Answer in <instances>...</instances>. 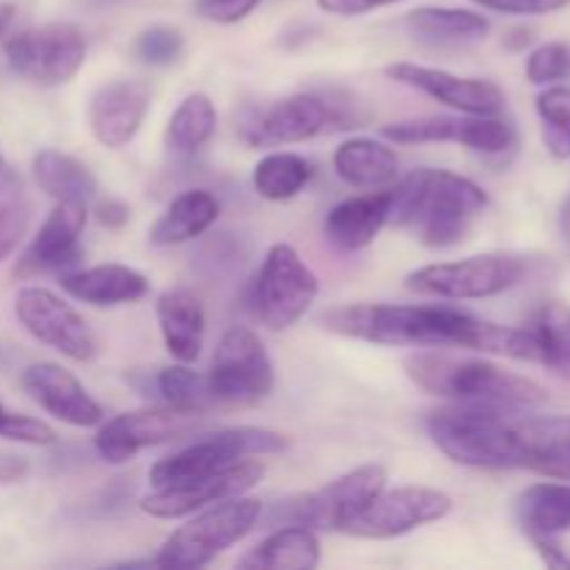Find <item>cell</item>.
I'll use <instances>...</instances> for the list:
<instances>
[{
  "instance_id": "1",
  "label": "cell",
  "mask_w": 570,
  "mask_h": 570,
  "mask_svg": "<svg viewBox=\"0 0 570 570\" xmlns=\"http://www.w3.org/2000/svg\"><path fill=\"white\" fill-rule=\"evenodd\" d=\"M321 323L340 337L387 348H465L540 362L532 328L501 326L445 304H351L326 312Z\"/></svg>"
},
{
  "instance_id": "2",
  "label": "cell",
  "mask_w": 570,
  "mask_h": 570,
  "mask_svg": "<svg viewBox=\"0 0 570 570\" xmlns=\"http://www.w3.org/2000/svg\"><path fill=\"white\" fill-rule=\"evenodd\" d=\"M390 223L410 232L426 248H451L471 232L488 209V195L476 181L451 170H415L393 189Z\"/></svg>"
},
{
  "instance_id": "3",
  "label": "cell",
  "mask_w": 570,
  "mask_h": 570,
  "mask_svg": "<svg viewBox=\"0 0 570 570\" xmlns=\"http://www.w3.org/2000/svg\"><path fill=\"white\" fill-rule=\"evenodd\" d=\"M404 371L423 393L449 399L454 404L499 406V410H532L549 401L538 382L504 371L488 360H454L443 354H412Z\"/></svg>"
},
{
  "instance_id": "4",
  "label": "cell",
  "mask_w": 570,
  "mask_h": 570,
  "mask_svg": "<svg viewBox=\"0 0 570 570\" xmlns=\"http://www.w3.org/2000/svg\"><path fill=\"white\" fill-rule=\"evenodd\" d=\"M521 410L456 404L429 415L432 443L462 468L510 471L515 468V415Z\"/></svg>"
},
{
  "instance_id": "5",
  "label": "cell",
  "mask_w": 570,
  "mask_h": 570,
  "mask_svg": "<svg viewBox=\"0 0 570 570\" xmlns=\"http://www.w3.org/2000/svg\"><path fill=\"white\" fill-rule=\"evenodd\" d=\"M262 510H265V504L248 499V495H234V499L204 507L200 515L178 527L165 540L159 554L150 557V568L193 570L209 566L217 560V554H223L254 532Z\"/></svg>"
},
{
  "instance_id": "6",
  "label": "cell",
  "mask_w": 570,
  "mask_h": 570,
  "mask_svg": "<svg viewBox=\"0 0 570 570\" xmlns=\"http://www.w3.org/2000/svg\"><path fill=\"white\" fill-rule=\"evenodd\" d=\"M317 289L321 282L315 271L301 259L298 250L287 243H276L267 248L262 267L250 282L248 309L267 332H284L309 312Z\"/></svg>"
},
{
  "instance_id": "7",
  "label": "cell",
  "mask_w": 570,
  "mask_h": 570,
  "mask_svg": "<svg viewBox=\"0 0 570 570\" xmlns=\"http://www.w3.org/2000/svg\"><path fill=\"white\" fill-rule=\"evenodd\" d=\"M387 488V468L371 465L354 468L334 482L323 484L315 493L293 495L273 507L271 527L298 523V527L317 529V532H345L348 523Z\"/></svg>"
},
{
  "instance_id": "8",
  "label": "cell",
  "mask_w": 570,
  "mask_h": 570,
  "mask_svg": "<svg viewBox=\"0 0 570 570\" xmlns=\"http://www.w3.org/2000/svg\"><path fill=\"white\" fill-rule=\"evenodd\" d=\"M527 262L515 254H479L456 262H434L404 278L410 293L443 301H476L501 295L521 284Z\"/></svg>"
},
{
  "instance_id": "9",
  "label": "cell",
  "mask_w": 570,
  "mask_h": 570,
  "mask_svg": "<svg viewBox=\"0 0 570 570\" xmlns=\"http://www.w3.org/2000/svg\"><path fill=\"white\" fill-rule=\"evenodd\" d=\"M284 449H287V438L273 432V429H223V432L209 434L204 440H195L187 449L156 462L150 468V484L154 488H170V484L193 482V479L223 471V468L234 465V462L245 460V456L278 454Z\"/></svg>"
},
{
  "instance_id": "10",
  "label": "cell",
  "mask_w": 570,
  "mask_h": 570,
  "mask_svg": "<svg viewBox=\"0 0 570 570\" xmlns=\"http://www.w3.org/2000/svg\"><path fill=\"white\" fill-rule=\"evenodd\" d=\"M204 382L206 395L217 404L250 406L265 401L273 393L276 373L259 334L250 332L248 326L228 328L217 343L215 360Z\"/></svg>"
},
{
  "instance_id": "11",
  "label": "cell",
  "mask_w": 570,
  "mask_h": 570,
  "mask_svg": "<svg viewBox=\"0 0 570 570\" xmlns=\"http://www.w3.org/2000/svg\"><path fill=\"white\" fill-rule=\"evenodd\" d=\"M6 65L39 87L72 81L87 61V37L72 22H45L6 39Z\"/></svg>"
},
{
  "instance_id": "12",
  "label": "cell",
  "mask_w": 570,
  "mask_h": 570,
  "mask_svg": "<svg viewBox=\"0 0 570 570\" xmlns=\"http://www.w3.org/2000/svg\"><path fill=\"white\" fill-rule=\"evenodd\" d=\"M348 122L354 120L323 95L295 92L248 117L243 139L250 148H282L306 142L328 128H348Z\"/></svg>"
},
{
  "instance_id": "13",
  "label": "cell",
  "mask_w": 570,
  "mask_h": 570,
  "mask_svg": "<svg viewBox=\"0 0 570 570\" xmlns=\"http://www.w3.org/2000/svg\"><path fill=\"white\" fill-rule=\"evenodd\" d=\"M14 317L37 343L59 351L72 362H89L98 354V340L76 306L48 287H20L14 295Z\"/></svg>"
},
{
  "instance_id": "14",
  "label": "cell",
  "mask_w": 570,
  "mask_h": 570,
  "mask_svg": "<svg viewBox=\"0 0 570 570\" xmlns=\"http://www.w3.org/2000/svg\"><path fill=\"white\" fill-rule=\"evenodd\" d=\"M454 501L449 493L434 488H384L354 521L348 523L343 534L362 540H393L401 534H410L415 529L429 527L434 521H443L451 512Z\"/></svg>"
},
{
  "instance_id": "15",
  "label": "cell",
  "mask_w": 570,
  "mask_h": 570,
  "mask_svg": "<svg viewBox=\"0 0 570 570\" xmlns=\"http://www.w3.org/2000/svg\"><path fill=\"white\" fill-rule=\"evenodd\" d=\"M382 137L395 145L454 142L476 154H507L515 145V131L499 115H429L390 122Z\"/></svg>"
},
{
  "instance_id": "16",
  "label": "cell",
  "mask_w": 570,
  "mask_h": 570,
  "mask_svg": "<svg viewBox=\"0 0 570 570\" xmlns=\"http://www.w3.org/2000/svg\"><path fill=\"white\" fill-rule=\"evenodd\" d=\"M265 476V468L256 460H239L223 471L209 473V476L193 479V482L170 484V488H156L154 493L139 501V510L150 518L161 521H176L200 512L204 507L217 504V501L245 495L254 490Z\"/></svg>"
},
{
  "instance_id": "17",
  "label": "cell",
  "mask_w": 570,
  "mask_h": 570,
  "mask_svg": "<svg viewBox=\"0 0 570 570\" xmlns=\"http://www.w3.org/2000/svg\"><path fill=\"white\" fill-rule=\"evenodd\" d=\"M198 423V412L176 410H137L106 421L95 434V451L106 465H126L145 449L184 438Z\"/></svg>"
},
{
  "instance_id": "18",
  "label": "cell",
  "mask_w": 570,
  "mask_h": 570,
  "mask_svg": "<svg viewBox=\"0 0 570 570\" xmlns=\"http://www.w3.org/2000/svg\"><path fill=\"white\" fill-rule=\"evenodd\" d=\"M384 72L390 81L417 89L460 115H501L507 106L504 89L484 78H462L438 67L415 65V61H395L384 67Z\"/></svg>"
},
{
  "instance_id": "19",
  "label": "cell",
  "mask_w": 570,
  "mask_h": 570,
  "mask_svg": "<svg viewBox=\"0 0 570 570\" xmlns=\"http://www.w3.org/2000/svg\"><path fill=\"white\" fill-rule=\"evenodd\" d=\"M87 226V206L56 204L28 248L14 265L17 278H37L48 273H70L81 265V234Z\"/></svg>"
},
{
  "instance_id": "20",
  "label": "cell",
  "mask_w": 570,
  "mask_h": 570,
  "mask_svg": "<svg viewBox=\"0 0 570 570\" xmlns=\"http://www.w3.org/2000/svg\"><path fill=\"white\" fill-rule=\"evenodd\" d=\"M150 109V87L137 78L100 83L87 104V122L104 148H122L142 128Z\"/></svg>"
},
{
  "instance_id": "21",
  "label": "cell",
  "mask_w": 570,
  "mask_h": 570,
  "mask_svg": "<svg viewBox=\"0 0 570 570\" xmlns=\"http://www.w3.org/2000/svg\"><path fill=\"white\" fill-rule=\"evenodd\" d=\"M22 390L33 404L42 406L56 421L76 429H89L104 423V410L87 393L81 382L56 362H33L20 376Z\"/></svg>"
},
{
  "instance_id": "22",
  "label": "cell",
  "mask_w": 570,
  "mask_h": 570,
  "mask_svg": "<svg viewBox=\"0 0 570 570\" xmlns=\"http://www.w3.org/2000/svg\"><path fill=\"white\" fill-rule=\"evenodd\" d=\"M515 468L570 482V415H515Z\"/></svg>"
},
{
  "instance_id": "23",
  "label": "cell",
  "mask_w": 570,
  "mask_h": 570,
  "mask_svg": "<svg viewBox=\"0 0 570 570\" xmlns=\"http://www.w3.org/2000/svg\"><path fill=\"white\" fill-rule=\"evenodd\" d=\"M390 206H393L390 187L340 200L323 220V234L334 248L345 254L367 248L390 223Z\"/></svg>"
},
{
  "instance_id": "24",
  "label": "cell",
  "mask_w": 570,
  "mask_h": 570,
  "mask_svg": "<svg viewBox=\"0 0 570 570\" xmlns=\"http://www.w3.org/2000/svg\"><path fill=\"white\" fill-rule=\"evenodd\" d=\"M59 284L70 298L89 306L137 304L150 289V282L142 273L128 265H117V262H106V265L95 267H76L70 273H61Z\"/></svg>"
},
{
  "instance_id": "25",
  "label": "cell",
  "mask_w": 570,
  "mask_h": 570,
  "mask_svg": "<svg viewBox=\"0 0 570 570\" xmlns=\"http://www.w3.org/2000/svg\"><path fill=\"white\" fill-rule=\"evenodd\" d=\"M156 321H159L161 340L167 354L176 362L193 365L204 348L206 312L198 295L187 287H173L156 298Z\"/></svg>"
},
{
  "instance_id": "26",
  "label": "cell",
  "mask_w": 570,
  "mask_h": 570,
  "mask_svg": "<svg viewBox=\"0 0 570 570\" xmlns=\"http://www.w3.org/2000/svg\"><path fill=\"white\" fill-rule=\"evenodd\" d=\"M404 26L417 42L434 48H460V45L482 42L490 33L484 14L471 9H449V6H421L404 17Z\"/></svg>"
},
{
  "instance_id": "27",
  "label": "cell",
  "mask_w": 570,
  "mask_h": 570,
  "mask_svg": "<svg viewBox=\"0 0 570 570\" xmlns=\"http://www.w3.org/2000/svg\"><path fill=\"white\" fill-rule=\"evenodd\" d=\"M334 173L354 189H387L399 181V154L379 139L356 137L334 150Z\"/></svg>"
},
{
  "instance_id": "28",
  "label": "cell",
  "mask_w": 570,
  "mask_h": 570,
  "mask_svg": "<svg viewBox=\"0 0 570 570\" xmlns=\"http://www.w3.org/2000/svg\"><path fill=\"white\" fill-rule=\"evenodd\" d=\"M217 217H220V204H217L215 195L206 193V189H187L170 200L165 215L150 228L148 239L156 248L193 243L215 226Z\"/></svg>"
},
{
  "instance_id": "29",
  "label": "cell",
  "mask_w": 570,
  "mask_h": 570,
  "mask_svg": "<svg viewBox=\"0 0 570 570\" xmlns=\"http://www.w3.org/2000/svg\"><path fill=\"white\" fill-rule=\"evenodd\" d=\"M37 187L56 204L87 206L98 195V178L76 156L61 154L56 148H42L31 161Z\"/></svg>"
},
{
  "instance_id": "30",
  "label": "cell",
  "mask_w": 570,
  "mask_h": 570,
  "mask_svg": "<svg viewBox=\"0 0 570 570\" xmlns=\"http://www.w3.org/2000/svg\"><path fill=\"white\" fill-rule=\"evenodd\" d=\"M237 566L312 570L321 566V540H317L315 529L298 527V523H282L259 546H254Z\"/></svg>"
},
{
  "instance_id": "31",
  "label": "cell",
  "mask_w": 570,
  "mask_h": 570,
  "mask_svg": "<svg viewBox=\"0 0 570 570\" xmlns=\"http://www.w3.org/2000/svg\"><path fill=\"white\" fill-rule=\"evenodd\" d=\"M515 515L532 540L570 532V484H532L515 501Z\"/></svg>"
},
{
  "instance_id": "32",
  "label": "cell",
  "mask_w": 570,
  "mask_h": 570,
  "mask_svg": "<svg viewBox=\"0 0 570 570\" xmlns=\"http://www.w3.org/2000/svg\"><path fill=\"white\" fill-rule=\"evenodd\" d=\"M217 131V109L206 92H193L178 104L165 128V148L176 159L198 154Z\"/></svg>"
},
{
  "instance_id": "33",
  "label": "cell",
  "mask_w": 570,
  "mask_h": 570,
  "mask_svg": "<svg viewBox=\"0 0 570 570\" xmlns=\"http://www.w3.org/2000/svg\"><path fill=\"white\" fill-rule=\"evenodd\" d=\"M315 176V165L293 150H273L265 154L254 167V189L265 200L282 204L293 200Z\"/></svg>"
},
{
  "instance_id": "34",
  "label": "cell",
  "mask_w": 570,
  "mask_h": 570,
  "mask_svg": "<svg viewBox=\"0 0 570 570\" xmlns=\"http://www.w3.org/2000/svg\"><path fill=\"white\" fill-rule=\"evenodd\" d=\"M529 328L538 340L540 365L549 367L557 379L570 382V306L549 301L540 306Z\"/></svg>"
},
{
  "instance_id": "35",
  "label": "cell",
  "mask_w": 570,
  "mask_h": 570,
  "mask_svg": "<svg viewBox=\"0 0 570 570\" xmlns=\"http://www.w3.org/2000/svg\"><path fill=\"white\" fill-rule=\"evenodd\" d=\"M540 122H543V142L554 159H570V87L551 83L538 95Z\"/></svg>"
},
{
  "instance_id": "36",
  "label": "cell",
  "mask_w": 570,
  "mask_h": 570,
  "mask_svg": "<svg viewBox=\"0 0 570 570\" xmlns=\"http://www.w3.org/2000/svg\"><path fill=\"white\" fill-rule=\"evenodd\" d=\"M156 399L165 401L167 406H176V410L187 412H200L204 404L209 401L206 395V382L195 371H189L184 362L170 367H161L154 376Z\"/></svg>"
},
{
  "instance_id": "37",
  "label": "cell",
  "mask_w": 570,
  "mask_h": 570,
  "mask_svg": "<svg viewBox=\"0 0 570 570\" xmlns=\"http://www.w3.org/2000/svg\"><path fill=\"white\" fill-rule=\"evenodd\" d=\"M184 50V37L173 26H148L134 39V53L150 67H170Z\"/></svg>"
},
{
  "instance_id": "38",
  "label": "cell",
  "mask_w": 570,
  "mask_h": 570,
  "mask_svg": "<svg viewBox=\"0 0 570 570\" xmlns=\"http://www.w3.org/2000/svg\"><path fill=\"white\" fill-rule=\"evenodd\" d=\"M529 83L551 87V83L568 81L570 78V45L568 42H546L534 48L527 59Z\"/></svg>"
},
{
  "instance_id": "39",
  "label": "cell",
  "mask_w": 570,
  "mask_h": 570,
  "mask_svg": "<svg viewBox=\"0 0 570 570\" xmlns=\"http://www.w3.org/2000/svg\"><path fill=\"white\" fill-rule=\"evenodd\" d=\"M0 440H11V443L26 445H53L56 432L48 423L39 421V417L6 410L3 401H0Z\"/></svg>"
},
{
  "instance_id": "40",
  "label": "cell",
  "mask_w": 570,
  "mask_h": 570,
  "mask_svg": "<svg viewBox=\"0 0 570 570\" xmlns=\"http://www.w3.org/2000/svg\"><path fill=\"white\" fill-rule=\"evenodd\" d=\"M259 6L262 0H195V14L215 26H237Z\"/></svg>"
},
{
  "instance_id": "41",
  "label": "cell",
  "mask_w": 570,
  "mask_h": 570,
  "mask_svg": "<svg viewBox=\"0 0 570 570\" xmlns=\"http://www.w3.org/2000/svg\"><path fill=\"white\" fill-rule=\"evenodd\" d=\"M31 223V209L26 204H9L0 209V262L22 243Z\"/></svg>"
},
{
  "instance_id": "42",
  "label": "cell",
  "mask_w": 570,
  "mask_h": 570,
  "mask_svg": "<svg viewBox=\"0 0 570 570\" xmlns=\"http://www.w3.org/2000/svg\"><path fill=\"white\" fill-rule=\"evenodd\" d=\"M501 14H551L570 6V0H468Z\"/></svg>"
},
{
  "instance_id": "43",
  "label": "cell",
  "mask_w": 570,
  "mask_h": 570,
  "mask_svg": "<svg viewBox=\"0 0 570 570\" xmlns=\"http://www.w3.org/2000/svg\"><path fill=\"white\" fill-rule=\"evenodd\" d=\"M317 9L334 17H362L371 11L387 9V6L401 3V0H315Z\"/></svg>"
},
{
  "instance_id": "44",
  "label": "cell",
  "mask_w": 570,
  "mask_h": 570,
  "mask_svg": "<svg viewBox=\"0 0 570 570\" xmlns=\"http://www.w3.org/2000/svg\"><path fill=\"white\" fill-rule=\"evenodd\" d=\"M31 471V462L22 454L0 451V484H20Z\"/></svg>"
},
{
  "instance_id": "45",
  "label": "cell",
  "mask_w": 570,
  "mask_h": 570,
  "mask_svg": "<svg viewBox=\"0 0 570 570\" xmlns=\"http://www.w3.org/2000/svg\"><path fill=\"white\" fill-rule=\"evenodd\" d=\"M128 217H131V209H128L122 200L106 198L104 204H98V220L104 223L106 228H120L126 226Z\"/></svg>"
},
{
  "instance_id": "46",
  "label": "cell",
  "mask_w": 570,
  "mask_h": 570,
  "mask_svg": "<svg viewBox=\"0 0 570 570\" xmlns=\"http://www.w3.org/2000/svg\"><path fill=\"white\" fill-rule=\"evenodd\" d=\"M534 549H538V554L543 557V562L549 568H570L566 551L554 543V538H538L534 540Z\"/></svg>"
},
{
  "instance_id": "47",
  "label": "cell",
  "mask_w": 570,
  "mask_h": 570,
  "mask_svg": "<svg viewBox=\"0 0 570 570\" xmlns=\"http://www.w3.org/2000/svg\"><path fill=\"white\" fill-rule=\"evenodd\" d=\"M20 193H22L20 176H17L14 167L6 161V156L0 154V195H3V198H14V195Z\"/></svg>"
},
{
  "instance_id": "48",
  "label": "cell",
  "mask_w": 570,
  "mask_h": 570,
  "mask_svg": "<svg viewBox=\"0 0 570 570\" xmlns=\"http://www.w3.org/2000/svg\"><path fill=\"white\" fill-rule=\"evenodd\" d=\"M529 42H532V31H529V28H515V31L507 33V39H504L507 48H512V50L527 48Z\"/></svg>"
},
{
  "instance_id": "49",
  "label": "cell",
  "mask_w": 570,
  "mask_h": 570,
  "mask_svg": "<svg viewBox=\"0 0 570 570\" xmlns=\"http://www.w3.org/2000/svg\"><path fill=\"white\" fill-rule=\"evenodd\" d=\"M14 17H17V6L14 3H0V39L9 33Z\"/></svg>"
},
{
  "instance_id": "50",
  "label": "cell",
  "mask_w": 570,
  "mask_h": 570,
  "mask_svg": "<svg viewBox=\"0 0 570 570\" xmlns=\"http://www.w3.org/2000/svg\"><path fill=\"white\" fill-rule=\"evenodd\" d=\"M560 228H562V237H566L570 243V193L560 206Z\"/></svg>"
},
{
  "instance_id": "51",
  "label": "cell",
  "mask_w": 570,
  "mask_h": 570,
  "mask_svg": "<svg viewBox=\"0 0 570 570\" xmlns=\"http://www.w3.org/2000/svg\"><path fill=\"white\" fill-rule=\"evenodd\" d=\"M117 3H126V0H87L89 9H109V6H117Z\"/></svg>"
}]
</instances>
